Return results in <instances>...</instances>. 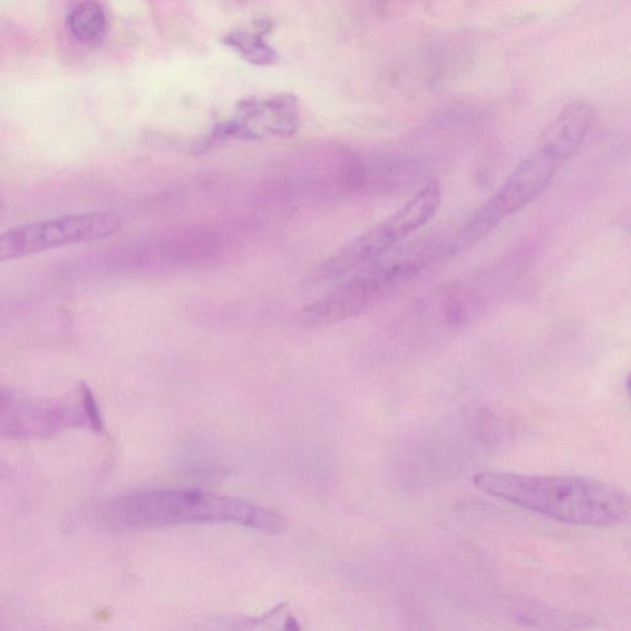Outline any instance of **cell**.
<instances>
[{"instance_id": "cell-2", "label": "cell", "mask_w": 631, "mask_h": 631, "mask_svg": "<svg viewBox=\"0 0 631 631\" xmlns=\"http://www.w3.org/2000/svg\"><path fill=\"white\" fill-rule=\"evenodd\" d=\"M102 526L143 530L183 524L233 523L267 534L288 530L280 513L244 500L198 490H159L124 494L95 512Z\"/></svg>"}, {"instance_id": "cell-1", "label": "cell", "mask_w": 631, "mask_h": 631, "mask_svg": "<svg viewBox=\"0 0 631 631\" xmlns=\"http://www.w3.org/2000/svg\"><path fill=\"white\" fill-rule=\"evenodd\" d=\"M475 487L561 523L611 528L631 523V494L615 484L564 475L480 472Z\"/></svg>"}, {"instance_id": "cell-7", "label": "cell", "mask_w": 631, "mask_h": 631, "mask_svg": "<svg viewBox=\"0 0 631 631\" xmlns=\"http://www.w3.org/2000/svg\"><path fill=\"white\" fill-rule=\"evenodd\" d=\"M90 425L102 431L98 406L83 385L81 400H32L21 395L2 394V434L8 439H47L70 426Z\"/></svg>"}, {"instance_id": "cell-3", "label": "cell", "mask_w": 631, "mask_h": 631, "mask_svg": "<svg viewBox=\"0 0 631 631\" xmlns=\"http://www.w3.org/2000/svg\"><path fill=\"white\" fill-rule=\"evenodd\" d=\"M435 254L436 250L429 245L374 261L361 273L301 309L297 315L299 325L313 329L325 328L363 315L397 288L420 274Z\"/></svg>"}, {"instance_id": "cell-9", "label": "cell", "mask_w": 631, "mask_h": 631, "mask_svg": "<svg viewBox=\"0 0 631 631\" xmlns=\"http://www.w3.org/2000/svg\"><path fill=\"white\" fill-rule=\"evenodd\" d=\"M594 119V108L588 103H569L544 130L537 144L568 162L584 143Z\"/></svg>"}, {"instance_id": "cell-5", "label": "cell", "mask_w": 631, "mask_h": 631, "mask_svg": "<svg viewBox=\"0 0 631 631\" xmlns=\"http://www.w3.org/2000/svg\"><path fill=\"white\" fill-rule=\"evenodd\" d=\"M565 163L537 144L499 191L465 222L453 239L451 254L459 255L477 246L504 220L529 206L550 186Z\"/></svg>"}, {"instance_id": "cell-6", "label": "cell", "mask_w": 631, "mask_h": 631, "mask_svg": "<svg viewBox=\"0 0 631 631\" xmlns=\"http://www.w3.org/2000/svg\"><path fill=\"white\" fill-rule=\"evenodd\" d=\"M121 219L113 212L73 213L26 223L0 236V260L25 258L66 246L91 244L115 235Z\"/></svg>"}, {"instance_id": "cell-8", "label": "cell", "mask_w": 631, "mask_h": 631, "mask_svg": "<svg viewBox=\"0 0 631 631\" xmlns=\"http://www.w3.org/2000/svg\"><path fill=\"white\" fill-rule=\"evenodd\" d=\"M296 129L297 114L294 103L279 98L246 103L237 118L222 126L218 136L222 139L257 140L269 135H291Z\"/></svg>"}, {"instance_id": "cell-10", "label": "cell", "mask_w": 631, "mask_h": 631, "mask_svg": "<svg viewBox=\"0 0 631 631\" xmlns=\"http://www.w3.org/2000/svg\"><path fill=\"white\" fill-rule=\"evenodd\" d=\"M72 34L83 43L101 40L106 32V17L101 5L86 2L78 5L68 17Z\"/></svg>"}, {"instance_id": "cell-4", "label": "cell", "mask_w": 631, "mask_h": 631, "mask_svg": "<svg viewBox=\"0 0 631 631\" xmlns=\"http://www.w3.org/2000/svg\"><path fill=\"white\" fill-rule=\"evenodd\" d=\"M443 192L439 182L432 180L416 192L392 217L378 222L363 235L319 264L307 279L309 287H325L343 279L359 268L374 264L393 252L416 231L422 230L440 212Z\"/></svg>"}, {"instance_id": "cell-12", "label": "cell", "mask_w": 631, "mask_h": 631, "mask_svg": "<svg viewBox=\"0 0 631 631\" xmlns=\"http://www.w3.org/2000/svg\"><path fill=\"white\" fill-rule=\"evenodd\" d=\"M628 390H629V395H630V397H631V373H630V375H629V377H628Z\"/></svg>"}, {"instance_id": "cell-11", "label": "cell", "mask_w": 631, "mask_h": 631, "mask_svg": "<svg viewBox=\"0 0 631 631\" xmlns=\"http://www.w3.org/2000/svg\"><path fill=\"white\" fill-rule=\"evenodd\" d=\"M226 44L252 63L270 65L277 61L276 52L256 35L231 34L226 38Z\"/></svg>"}]
</instances>
